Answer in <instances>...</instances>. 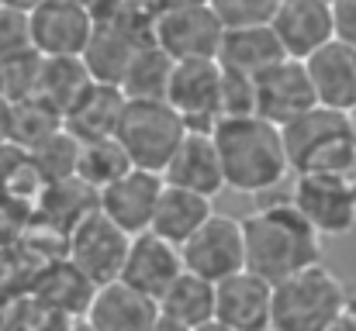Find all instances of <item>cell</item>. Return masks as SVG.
Segmentation results:
<instances>
[{
	"instance_id": "28",
	"label": "cell",
	"mask_w": 356,
	"mask_h": 331,
	"mask_svg": "<svg viewBox=\"0 0 356 331\" xmlns=\"http://www.w3.org/2000/svg\"><path fill=\"white\" fill-rule=\"evenodd\" d=\"M31 169L38 173V180L45 187L52 183H66L76 180V159H80V142L70 138L66 131H56L52 138H45L42 145H35L31 152H24Z\"/></svg>"
},
{
	"instance_id": "23",
	"label": "cell",
	"mask_w": 356,
	"mask_h": 331,
	"mask_svg": "<svg viewBox=\"0 0 356 331\" xmlns=\"http://www.w3.org/2000/svg\"><path fill=\"white\" fill-rule=\"evenodd\" d=\"M156 307H159V318H166L180 328H201V325L215 321V283L191 276V273H180L173 280V287L159 297Z\"/></svg>"
},
{
	"instance_id": "11",
	"label": "cell",
	"mask_w": 356,
	"mask_h": 331,
	"mask_svg": "<svg viewBox=\"0 0 356 331\" xmlns=\"http://www.w3.org/2000/svg\"><path fill=\"white\" fill-rule=\"evenodd\" d=\"M218 87L222 66L208 62H173V76L166 87V108L173 110L187 131L211 135L218 124Z\"/></svg>"
},
{
	"instance_id": "7",
	"label": "cell",
	"mask_w": 356,
	"mask_h": 331,
	"mask_svg": "<svg viewBox=\"0 0 356 331\" xmlns=\"http://www.w3.org/2000/svg\"><path fill=\"white\" fill-rule=\"evenodd\" d=\"M128 235L118 231L111 221L104 218L97 207L80 218L70 235H66V262L87 280L94 283L97 290L115 283L121 276V266H124V255H128Z\"/></svg>"
},
{
	"instance_id": "34",
	"label": "cell",
	"mask_w": 356,
	"mask_h": 331,
	"mask_svg": "<svg viewBox=\"0 0 356 331\" xmlns=\"http://www.w3.org/2000/svg\"><path fill=\"white\" fill-rule=\"evenodd\" d=\"M21 52H35L31 49L28 7L0 3V59H10V56H21Z\"/></svg>"
},
{
	"instance_id": "13",
	"label": "cell",
	"mask_w": 356,
	"mask_h": 331,
	"mask_svg": "<svg viewBox=\"0 0 356 331\" xmlns=\"http://www.w3.org/2000/svg\"><path fill=\"white\" fill-rule=\"evenodd\" d=\"M270 28H273L284 56L298 59V62L312 59L318 49L336 42L332 3H325V0H280Z\"/></svg>"
},
{
	"instance_id": "27",
	"label": "cell",
	"mask_w": 356,
	"mask_h": 331,
	"mask_svg": "<svg viewBox=\"0 0 356 331\" xmlns=\"http://www.w3.org/2000/svg\"><path fill=\"white\" fill-rule=\"evenodd\" d=\"M128 169H131V162H128V155L121 152V145L115 142V138H108V142H90V145H80V159H76V180H80L87 190H94V194L108 190L111 183H118Z\"/></svg>"
},
{
	"instance_id": "40",
	"label": "cell",
	"mask_w": 356,
	"mask_h": 331,
	"mask_svg": "<svg viewBox=\"0 0 356 331\" xmlns=\"http://www.w3.org/2000/svg\"><path fill=\"white\" fill-rule=\"evenodd\" d=\"M350 124H353V148H356V114H350Z\"/></svg>"
},
{
	"instance_id": "2",
	"label": "cell",
	"mask_w": 356,
	"mask_h": 331,
	"mask_svg": "<svg viewBox=\"0 0 356 331\" xmlns=\"http://www.w3.org/2000/svg\"><path fill=\"white\" fill-rule=\"evenodd\" d=\"M211 138H215V152L222 162L225 190L259 197V194L277 190L291 173L280 128H273L259 117L218 121Z\"/></svg>"
},
{
	"instance_id": "26",
	"label": "cell",
	"mask_w": 356,
	"mask_h": 331,
	"mask_svg": "<svg viewBox=\"0 0 356 331\" xmlns=\"http://www.w3.org/2000/svg\"><path fill=\"white\" fill-rule=\"evenodd\" d=\"M135 52H138V49H135L128 38H121V35H115V31L94 24V38L87 42L80 62H83L90 83H101V87H121V80H124V73H128Z\"/></svg>"
},
{
	"instance_id": "32",
	"label": "cell",
	"mask_w": 356,
	"mask_h": 331,
	"mask_svg": "<svg viewBox=\"0 0 356 331\" xmlns=\"http://www.w3.org/2000/svg\"><path fill=\"white\" fill-rule=\"evenodd\" d=\"M242 117H256V83H252V76L222 69L218 121H242Z\"/></svg>"
},
{
	"instance_id": "9",
	"label": "cell",
	"mask_w": 356,
	"mask_h": 331,
	"mask_svg": "<svg viewBox=\"0 0 356 331\" xmlns=\"http://www.w3.org/2000/svg\"><path fill=\"white\" fill-rule=\"evenodd\" d=\"M31 49L42 59H80L94 38V14L76 0H45L28 7Z\"/></svg>"
},
{
	"instance_id": "10",
	"label": "cell",
	"mask_w": 356,
	"mask_h": 331,
	"mask_svg": "<svg viewBox=\"0 0 356 331\" xmlns=\"http://www.w3.org/2000/svg\"><path fill=\"white\" fill-rule=\"evenodd\" d=\"M291 204L312 224V231L325 238H343L356 228V183L332 176H298Z\"/></svg>"
},
{
	"instance_id": "25",
	"label": "cell",
	"mask_w": 356,
	"mask_h": 331,
	"mask_svg": "<svg viewBox=\"0 0 356 331\" xmlns=\"http://www.w3.org/2000/svg\"><path fill=\"white\" fill-rule=\"evenodd\" d=\"M87 87H90V76L80 59H42L35 101H42L45 108H52L63 117L87 94Z\"/></svg>"
},
{
	"instance_id": "22",
	"label": "cell",
	"mask_w": 356,
	"mask_h": 331,
	"mask_svg": "<svg viewBox=\"0 0 356 331\" xmlns=\"http://www.w3.org/2000/svg\"><path fill=\"white\" fill-rule=\"evenodd\" d=\"M211 214H215L211 201L163 183V194H159V204H156V214H152V228H149V231H152L156 238L170 241L173 248H180Z\"/></svg>"
},
{
	"instance_id": "3",
	"label": "cell",
	"mask_w": 356,
	"mask_h": 331,
	"mask_svg": "<svg viewBox=\"0 0 356 331\" xmlns=\"http://www.w3.org/2000/svg\"><path fill=\"white\" fill-rule=\"evenodd\" d=\"M294 176H332L356 183V148L350 114L315 108L280 128Z\"/></svg>"
},
{
	"instance_id": "16",
	"label": "cell",
	"mask_w": 356,
	"mask_h": 331,
	"mask_svg": "<svg viewBox=\"0 0 356 331\" xmlns=\"http://www.w3.org/2000/svg\"><path fill=\"white\" fill-rule=\"evenodd\" d=\"M163 183L197 194L204 201H215L225 190V176H222V162L215 152V138L211 135H194L187 131L184 142L177 145L173 159L163 169Z\"/></svg>"
},
{
	"instance_id": "6",
	"label": "cell",
	"mask_w": 356,
	"mask_h": 331,
	"mask_svg": "<svg viewBox=\"0 0 356 331\" xmlns=\"http://www.w3.org/2000/svg\"><path fill=\"white\" fill-rule=\"evenodd\" d=\"M222 21L211 3H163L152 17V45L173 62H208L218 59Z\"/></svg>"
},
{
	"instance_id": "37",
	"label": "cell",
	"mask_w": 356,
	"mask_h": 331,
	"mask_svg": "<svg viewBox=\"0 0 356 331\" xmlns=\"http://www.w3.org/2000/svg\"><path fill=\"white\" fill-rule=\"evenodd\" d=\"M152 331H187V328H180V325H173V321L159 318V321H156V328H152Z\"/></svg>"
},
{
	"instance_id": "21",
	"label": "cell",
	"mask_w": 356,
	"mask_h": 331,
	"mask_svg": "<svg viewBox=\"0 0 356 331\" xmlns=\"http://www.w3.org/2000/svg\"><path fill=\"white\" fill-rule=\"evenodd\" d=\"M284 56L277 35L270 24L263 28H238V31H225L222 35V45H218V66L222 69H232V73H242V76H259L263 69L277 66Z\"/></svg>"
},
{
	"instance_id": "5",
	"label": "cell",
	"mask_w": 356,
	"mask_h": 331,
	"mask_svg": "<svg viewBox=\"0 0 356 331\" xmlns=\"http://www.w3.org/2000/svg\"><path fill=\"white\" fill-rule=\"evenodd\" d=\"M187 128L166 104H124L115 142L128 155L131 169L163 176L166 162L173 159L177 145L184 142Z\"/></svg>"
},
{
	"instance_id": "19",
	"label": "cell",
	"mask_w": 356,
	"mask_h": 331,
	"mask_svg": "<svg viewBox=\"0 0 356 331\" xmlns=\"http://www.w3.org/2000/svg\"><path fill=\"white\" fill-rule=\"evenodd\" d=\"M83 321L94 331H152L159 321L156 300L128 290L124 283H108L94 294Z\"/></svg>"
},
{
	"instance_id": "29",
	"label": "cell",
	"mask_w": 356,
	"mask_h": 331,
	"mask_svg": "<svg viewBox=\"0 0 356 331\" xmlns=\"http://www.w3.org/2000/svg\"><path fill=\"white\" fill-rule=\"evenodd\" d=\"M56 131H63V117L52 108H45L42 101L31 97V101L10 104V145L14 148L31 152L35 145H42Z\"/></svg>"
},
{
	"instance_id": "33",
	"label": "cell",
	"mask_w": 356,
	"mask_h": 331,
	"mask_svg": "<svg viewBox=\"0 0 356 331\" xmlns=\"http://www.w3.org/2000/svg\"><path fill=\"white\" fill-rule=\"evenodd\" d=\"M280 0H215V17L222 21L225 31H238V28H263L273 21Z\"/></svg>"
},
{
	"instance_id": "8",
	"label": "cell",
	"mask_w": 356,
	"mask_h": 331,
	"mask_svg": "<svg viewBox=\"0 0 356 331\" xmlns=\"http://www.w3.org/2000/svg\"><path fill=\"white\" fill-rule=\"evenodd\" d=\"M184 273L201 276L208 283H222L245 269V241H242V221L232 214L215 211L184 245H180Z\"/></svg>"
},
{
	"instance_id": "35",
	"label": "cell",
	"mask_w": 356,
	"mask_h": 331,
	"mask_svg": "<svg viewBox=\"0 0 356 331\" xmlns=\"http://www.w3.org/2000/svg\"><path fill=\"white\" fill-rule=\"evenodd\" d=\"M332 24H336V42L356 49V0H336L332 3Z\"/></svg>"
},
{
	"instance_id": "17",
	"label": "cell",
	"mask_w": 356,
	"mask_h": 331,
	"mask_svg": "<svg viewBox=\"0 0 356 331\" xmlns=\"http://www.w3.org/2000/svg\"><path fill=\"white\" fill-rule=\"evenodd\" d=\"M318 108L336 114H356V49L329 42L312 59H305Z\"/></svg>"
},
{
	"instance_id": "15",
	"label": "cell",
	"mask_w": 356,
	"mask_h": 331,
	"mask_svg": "<svg viewBox=\"0 0 356 331\" xmlns=\"http://www.w3.org/2000/svg\"><path fill=\"white\" fill-rule=\"evenodd\" d=\"M180 273H184L180 248H173L170 241L145 231V235H135L128 241V255H124L118 283H124L128 290H135V294L159 304V297L173 287V280Z\"/></svg>"
},
{
	"instance_id": "31",
	"label": "cell",
	"mask_w": 356,
	"mask_h": 331,
	"mask_svg": "<svg viewBox=\"0 0 356 331\" xmlns=\"http://www.w3.org/2000/svg\"><path fill=\"white\" fill-rule=\"evenodd\" d=\"M38 69H42L38 52H21V56L0 59V97L7 104L31 101L35 87H38Z\"/></svg>"
},
{
	"instance_id": "18",
	"label": "cell",
	"mask_w": 356,
	"mask_h": 331,
	"mask_svg": "<svg viewBox=\"0 0 356 331\" xmlns=\"http://www.w3.org/2000/svg\"><path fill=\"white\" fill-rule=\"evenodd\" d=\"M270 283L252 273H236L215 283V321L232 331H266L270 328Z\"/></svg>"
},
{
	"instance_id": "41",
	"label": "cell",
	"mask_w": 356,
	"mask_h": 331,
	"mask_svg": "<svg viewBox=\"0 0 356 331\" xmlns=\"http://www.w3.org/2000/svg\"><path fill=\"white\" fill-rule=\"evenodd\" d=\"M266 331H273V328H266Z\"/></svg>"
},
{
	"instance_id": "12",
	"label": "cell",
	"mask_w": 356,
	"mask_h": 331,
	"mask_svg": "<svg viewBox=\"0 0 356 331\" xmlns=\"http://www.w3.org/2000/svg\"><path fill=\"white\" fill-rule=\"evenodd\" d=\"M252 83H256V117L273 128H287L301 114L318 108L308 69L298 59H280L277 66L263 69Z\"/></svg>"
},
{
	"instance_id": "20",
	"label": "cell",
	"mask_w": 356,
	"mask_h": 331,
	"mask_svg": "<svg viewBox=\"0 0 356 331\" xmlns=\"http://www.w3.org/2000/svg\"><path fill=\"white\" fill-rule=\"evenodd\" d=\"M124 97H121L118 87H101V83H90L87 94L73 104V108L63 114V131L70 138H76L80 145H90V142H108L118 135L121 114H124Z\"/></svg>"
},
{
	"instance_id": "4",
	"label": "cell",
	"mask_w": 356,
	"mask_h": 331,
	"mask_svg": "<svg viewBox=\"0 0 356 331\" xmlns=\"http://www.w3.org/2000/svg\"><path fill=\"white\" fill-rule=\"evenodd\" d=\"M350 300L346 283L329 266L301 269L270 290L273 331H332Z\"/></svg>"
},
{
	"instance_id": "1",
	"label": "cell",
	"mask_w": 356,
	"mask_h": 331,
	"mask_svg": "<svg viewBox=\"0 0 356 331\" xmlns=\"http://www.w3.org/2000/svg\"><path fill=\"white\" fill-rule=\"evenodd\" d=\"M238 221L245 241V273L259 276L263 283L277 287L280 280L322 262V238L298 214L291 197L270 201Z\"/></svg>"
},
{
	"instance_id": "36",
	"label": "cell",
	"mask_w": 356,
	"mask_h": 331,
	"mask_svg": "<svg viewBox=\"0 0 356 331\" xmlns=\"http://www.w3.org/2000/svg\"><path fill=\"white\" fill-rule=\"evenodd\" d=\"M0 145H10V104L0 97Z\"/></svg>"
},
{
	"instance_id": "30",
	"label": "cell",
	"mask_w": 356,
	"mask_h": 331,
	"mask_svg": "<svg viewBox=\"0 0 356 331\" xmlns=\"http://www.w3.org/2000/svg\"><path fill=\"white\" fill-rule=\"evenodd\" d=\"M94 294H97V287L87 283L70 262L56 266V269L49 273L45 290H42L45 307H56V311H63V314H70V318H76V321H83V314H87Z\"/></svg>"
},
{
	"instance_id": "38",
	"label": "cell",
	"mask_w": 356,
	"mask_h": 331,
	"mask_svg": "<svg viewBox=\"0 0 356 331\" xmlns=\"http://www.w3.org/2000/svg\"><path fill=\"white\" fill-rule=\"evenodd\" d=\"M194 331H232V328H225L222 321H208V325H201V328H194Z\"/></svg>"
},
{
	"instance_id": "14",
	"label": "cell",
	"mask_w": 356,
	"mask_h": 331,
	"mask_svg": "<svg viewBox=\"0 0 356 331\" xmlns=\"http://www.w3.org/2000/svg\"><path fill=\"white\" fill-rule=\"evenodd\" d=\"M159 194H163V176L142 173V169H128L118 183H111L108 190L97 194V211L118 231L135 238V235H145L152 228Z\"/></svg>"
},
{
	"instance_id": "39",
	"label": "cell",
	"mask_w": 356,
	"mask_h": 331,
	"mask_svg": "<svg viewBox=\"0 0 356 331\" xmlns=\"http://www.w3.org/2000/svg\"><path fill=\"white\" fill-rule=\"evenodd\" d=\"M66 331H94V328H90L87 321H70V325H66Z\"/></svg>"
},
{
	"instance_id": "24",
	"label": "cell",
	"mask_w": 356,
	"mask_h": 331,
	"mask_svg": "<svg viewBox=\"0 0 356 331\" xmlns=\"http://www.w3.org/2000/svg\"><path fill=\"white\" fill-rule=\"evenodd\" d=\"M173 76V59L156 45H145L131 56V66L121 80V97L128 104H166V87Z\"/></svg>"
}]
</instances>
